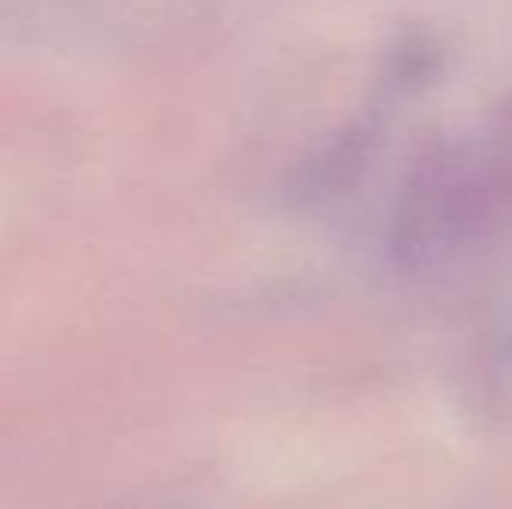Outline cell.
<instances>
[{
    "mask_svg": "<svg viewBox=\"0 0 512 509\" xmlns=\"http://www.w3.org/2000/svg\"><path fill=\"white\" fill-rule=\"evenodd\" d=\"M488 192L464 175L460 164H429L401 199V217L394 227L398 252L408 262H436L471 238L481 220Z\"/></svg>",
    "mask_w": 512,
    "mask_h": 509,
    "instance_id": "6da1fadb",
    "label": "cell"
}]
</instances>
